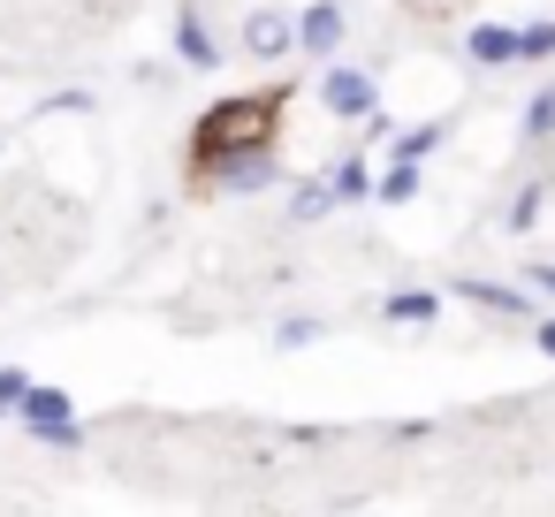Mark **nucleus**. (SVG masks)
<instances>
[{
  "label": "nucleus",
  "mask_w": 555,
  "mask_h": 517,
  "mask_svg": "<svg viewBox=\"0 0 555 517\" xmlns=\"http://www.w3.org/2000/svg\"><path fill=\"white\" fill-rule=\"evenodd\" d=\"M373 198H380V206H411V198H418V160H396V168L380 176Z\"/></svg>",
  "instance_id": "11"
},
{
  "label": "nucleus",
  "mask_w": 555,
  "mask_h": 517,
  "mask_svg": "<svg viewBox=\"0 0 555 517\" xmlns=\"http://www.w3.org/2000/svg\"><path fill=\"white\" fill-rule=\"evenodd\" d=\"M289 206H297V221H327L343 198H335V183H297V198H289Z\"/></svg>",
  "instance_id": "13"
},
{
  "label": "nucleus",
  "mask_w": 555,
  "mask_h": 517,
  "mask_svg": "<svg viewBox=\"0 0 555 517\" xmlns=\"http://www.w3.org/2000/svg\"><path fill=\"white\" fill-rule=\"evenodd\" d=\"M555 54V16L547 24H525V62H547Z\"/></svg>",
  "instance_id": "17"
},
{
  "label": "nucleus",
  "mask_w": 555,
  "mask_h": 517,
  "mask_svg": "<svg viewBox=\"0 0 555 517\" xmlns=\"http://www.w3.org/2000/svg\"><path fill=\"white\" fill-rule=\"evenodd\" d=\"M426 9H441V0H426Z\"/></svg>",
  "instance_id": "22"
},
{
  "label": "nucleus",
  "mask_w": 555,
  "mask_h": 517,
  "mask_svg": "<svg viewBox=\"0 0 555 517\" xmlns=\"http://www.w3.org/2000/svg\"><path fill=\"white\" fill-rule=\"evenodd\" d=\"M24 396H31V380L16 365H0V411H24Z\"/></svg>",
  "instance_id": "18"
},
{
  "label": "nucleus",
  "mask_w": 555,
  "mask_h": 517,
  "mask_svg": "<svg viewBox=\"0 0 555 517\" xmlns=\"http://www.w3.org/2000/svg\"><path fill=\"white\" fill-rule=\"evenodd\" d=\"M244 54H251V62H282V54H297V16H282V9L244 16Z\"/></svg>",
  "instance_id": "6"
},
{
  "label": "nucleus",
  "mask_w": 555,
  "mask_h": 517,
  "mask_svg": "<svg viewBox=\"0 0 555 517\" xmlns=\"http://www.w3.org/2000/svg\"><path fill=\"white\" fill-rule=\"evenodd\" d=\"M434 312H441L434 289H403V297H388V320H434Z\"/></svg>",
  "instance_id": "14"
},
{
  "label": "nucleus",
  "mask_w": 555,
  "mask_h": 517,
  "mask_svg": "<svg viewBox=\"0 0 555 517\" xmlns=\"http://www.w3.org/2000/svg\"><path fill=\"white\" fill-rule=\"evenodd\" d=\"M267 130H274V107H267V100H221V107L198 122L191 153H198V168H206V160H221L229 145H251V138H267Z\"/></svg>",
  "instance_id": "1"
},
{
  "label": "nucleus",
  "mask_w": 555,
  "mask_h": 517,
  "mask_svg": "<svg viewBox=\"0 0 555 517\" xmlns=\"http://www.w3.org/2000/svg\"><path fill=\"white\" fill-rule=\"evenodd\" d=\"M206 183H214V191H229V198H259V191H274V183H282V168H274V145H267V138H251V145H229L221 160H206Z\"/></svg>",
  "instance_id": "2"
},
{
  "label": "nucleus",
  "mask_w": 555,
  "mask_h": 517,
  "mask_svg": "<svg viewBox=\"0 0 555 517\" xmlns=\"http://www.w3.org/2000/svg\"><path fill=\"white\" fill-rule=\"evenodd\" d=\"M464 54H472L479 69H509V62H525V31H517V24H472Z\"/></svg>",
  "instance_id": "7"
},
{
  "label": "nucleus",
  "mask_w": 555,
  "mask_h": 517,
  "mask_svg": "<svg viewBox=\"0 0 555 517\" xmlns=\"http://www.w3.org/2000/svg\"><path fill=\"white\" fill-rule=\"evenodd\" d=\"M464 297H472L479 312H494V320H525V312H532L525 289H509V282H464Z\"/></svg>",
  "instance_id": "9"
},
{
  "label": "nucleus",
  "mask_w": 555,
  "mask_h": 517,
  "mask_svg": "<svg viewBox=\"0 0 555 517\" xmlns=\"http://www.w3.org/2000/svg\"><path fill=\"white\" fill-rule=\"evenodd\" d=\"M327 183H335V198H343V206H358V198H373V191H380V183L365 176V160H335V176H327Z\"/></svg>",
  "instance_id": "10"
},
{
  "label": "nucleus",
  "mask_w": 555,
  "mask_h": 517,
  "mask_svg": "<svg viewBox=\"0 0 555 517\" xmlns=\"http://www.w3.org/2000/svg\"><path fill=\"white\" fill-rule=\"evenodd\" d=\"M540 198H547V191H540V183H525V191L509 198V229H532V221H540Z\"/></svg>",
  "instance_id": "16"
},
{
  "label": "nucleus",
  "mask_w": 555,
  "mask_h": 517,
  "mask_svg": "<svg viewBox=\"0 0 555 517\" xmlns=\"http://www.w3.org/2000/svg\"><path fill=\"white\" fill-rule=\"evenodd\" d=\"M525 138H532V145L555 138V85H540V92L525 100Z\"/></svg>",
  "instance_id": "12"
},
{
  "label": "nucleus",
  "mask_w": 555,
  "mask_h": 517,
  "mask_svg": "<svg viewBox=\"0 0 555 517\" xmlns=\"http://www.w3.org/2000/svg\"><path fill=\"white\" fill-rule=\"evenodd\" d=\"M320 100H327V115H343V122L380 115V85H373V69H327Z\"/></svg>",
  "instance_id": "4"
},
{
  "label": "nucleus",
  "mask_w": 555,
  "mask_h": 517,
  "mask_svg": "<svg viewBox=\"0 0 555 517\" xmlns=\"http://www.w3.org/2000/svg\"><path fill=\"white\" fill-rule=\"evenodd\" d=\"M532 335H540V358H555V312H547V320H540Z\"/></svg>",
  "instance_id": "20"
},
{
  "label": "nucleus",
  "mask_w": 555,
  "mask_h": 517,
  "mask_svg": "<svg viewBox=\"0 0 555 517\" xmlns=\"http://www.w3.org/2000/svg\"><path fill=\"white\" fill-rule=\"evenodd\" d=\"M532 289H547V297H555V259H540V267H532Z\"/></svg>",
  "instance_id": "21"
},
{
  "label": "nucleus",
  "mask_w": 555,
  "mask_h": 517,
  "mask_svg": "<svg viewBox=\"0 0 555 517\" xmlns=\"http://www.w3.org/2000/svg\"><path fill=\"white\" fill-rule=\"evenodd\" d=\"M343 31H350V16H343V0H312V9L297 16V54H312V62H335Z\"/></svg>",
  "instance_id": "5"
},
{
  "label": "nucleus",
  "mask_w": 555,
  "mask_h": 517,
  "mask_svg": "<svg viewBox=\"0 0 555 517\" xmlns=\"http://www.w3.org/2000/svg\"><path fill=\"white\" fill-rule=\"evenodd\" d=\"M24 426H31L39 441H54V449H77V441H85L69 388H39V380H31V396H24Z\"/></svg>",
  "instance_id": "3"
},
{
  "label": "nucleus",
  "mask_w": 555,
  "mask_h": 517,
  "mask_svg": "<svg viewBox=\"0 0 555 517\" xmlns=\"http://www.w3.org/2000/svg\"><path fill=\"white\" fill-rule=\"evenodd\" d=\"M434 145H441V130H434V122H426V130H396V160H426Z\"/></svg>",
  "instance_id": "15"
},
{
  "label": "nucleus",
  "mask_w": 555,
  "mask_h": 517,
  "mask_svg": "<svg viewBox=\"0 0 555 517\" xmlns=\"http://www.w3.org/2000/svg\"><path fill=\"white\" fill-rule=\"evenodd\" d=\"M274 335H282V342H289V350H297V342H320V320H282V327H274Z\"/></svg>",
  "instance_id": "19"
},
{
  "label": "nucleus",
  "mask_w": 555,
  "mask_h": 517,
  "mask_svg": "<svg viewBox=\"0 0 555 517\" xmlns=\"http://www.w3.org/2000/svg\"><path fill=\"white\" fill-rule=\"evenodd\" d=\"M176 54H183V69H221V47H214V31H206L198 9L176 16Z\"/></svg>",
  "instance_id": "8"
}]
</instances>
